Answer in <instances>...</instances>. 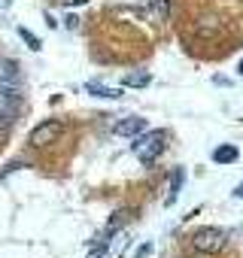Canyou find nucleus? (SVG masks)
<instances>
[{
    "label": "nucleus",
    "mask_w": 243,
    "mask_h": 258,
    "mask_svg": "<svg viewBox=\"0 0 243 258\" xmlns=\"http://www.w3.org/2000/svg\"><path fill=\"white\" fill-rule=\"evenodd\" d=\"M134 155L143 161V164H155L158 155L167 149V131L164 127H155V131H143L140 137H134Z\"/></svg>",
    "instance_id": "1"
},
{
    "label": "nucleus",
    "mask_w": 243,
    "mask_h": 258,
    "mask_svg": "<svg viewBox=\"0 0 243 258\" xmlns=\"http://www.w3.org/2000/svg\"><path fill=\"white\" fill-rule=\"evenodd\" d=\"M192 246L204 255H216L228 246V231L225 228H216V225H204V228H195L192 231Z\"/></svg>",
    "instance_id": "2"
},
{
    "label": "nucleus",
    "mask_w": 243,
    "mask_h": 258,
    "mask_svg": "<svg viewBox=\"0 0 243 258\" xmlns=\"http://www.w3.org/2000/svg\"><path fill=\"white\" fill-rule=\"evenodd\" d=\"M61 131H64V124L58 121V118H49V121H40L34 131H31V137H28V143L34 146V149H43V146H49V143H55L58 137H61Z\"/></svg>",
    "instance_id": "3"
},
{
    "label": "nucleus",
    "mask_w": 243,
    "mask_h": 258,
    "mask_svg": "<svg viewBox=\"0 0 243 258\" xmlns=\"http://www.w3.org/2000/svg\"><path fill=\"white\" fill-rule=\"evenodd\" d=\"M143 131H146V118H140V115L118 118V121L112 124V134H115V137H140Z\"/></svg>",
    "instance_id": "4"
},
{
    "label": "nucleus",
    "mask_w": 243,
    "mask_h": 258,
    "mask_svg": "<svg viewBox=\"0 0 243 258\" xmlns=\"http://www.w3.org/2000/svg\"><path fill=\"white\" fill-rule=\"evenodd\" d=\"M0 82L4 85H22V67L13 58H0Z\"/></svg>",
    "instance_id": "5"
},
{
    "label": "nucleus",
    "mask_w": 243,
    "mask_h": 258,
    "mask_svg": "<svg viewBox=\"0 0 243 258\" xmlns=\"http://www.w3.org/2000/svg\"><path fill=\"white\" fill-rule=\"evenodd\" d=\"M0 103H7V106H22V103H25L22 85H4V82H0Z\"/></svg>",
    "instance_id": "6"
},
{
    "label": "nucleus",
    "mask_w": 243,
    "mask_h": 258,
    "mask_svg": "<svg viewBox=\"0 0 243 258\" xmlns=\"http://www.w3.org/2000/svg\"><path fill=\"white\" fill-rule=\"evenodd\" d=\"M183 179H186V170H183V167H176V170H173V179H170V185H167V195H164V204H167V207H170V204H176L179 188H183Z\"/></svg>",
    "instance_id": "7"
},
{
    "label": "nucleus",
    "mask_w": 243,
    "mask_h": 258,
    "mask_svg": "<svg viewBox=\"0 0 243 258\" xmlns=\"http://www.w3.org/2000/svg\"><path fill=\"white\" fill-rule=\"evenodd\" d=\"M149 82H152V76L146 70H134L128 76H122V88H146Z\"/></svg>",
    "instance_id": "8"
},
{
    "label": "nucleus",
    "mask_w": 243,
    "mask_h": 258,
    "mask_svg": "<svg viewBox=\"0 0 243 258\" xmlns=\"http://www.w3.org/2000/svg\"><path fill=\"white\" fill-rule=\"evenodd\" d=\"M85 91L94 94V97H109V100L122 97V88H106V85H100V82H85Z\"/></svg>",
    "instance_id": "9"
},
{
    "label": "nucleus",
    "mask_w": 243,
    "mask_h": 258,
    "mask_svg": "<svg viewBox=\"0 0 243 258\" xmlns=\"http://www.w3.org/2000/svg\"><path fill=\"white\" fill-rule=\"evenodd\" d=\"M237 146H219V149H213V161L216 164H234L237 161Z\"/></svg>",
    "instance_id": "10"
},
{
    "label": "nucleus",
    "mask_w": 243,
    "mask_h": 258,
    "mask_svg": "<svg viewBox=\"0 0 243 258\" xmlns=\"http://www.w3.org/2000/svg\"><path fill=\"white\" fill-rule=\"evenodd\" d=\"M19 115V106H7V103H0V127H10Z\"/></svg>",
    "instance_id": "11"
},
{
    "label": "nucleus",
    "mask_w": 243,
    "mask_h": 258,
    "mask_svg": "<svg viewBox=\"0 0 243 258\" xmlns=\"http://www.w3.org/2000/svg\"><path fill=\"white\" fill-rule=\"evenodd\" d=\"M19 37H22V40L28 43V49H31V52H40V49H43V43H40V37H37V34H31L28 28H19Z\"/></svg>",
    "instance_id": "12"
},
{
    "label": "nucleus",
    "mask_w": 243,
    "mask_h": 258,
    "mask_svg": "<svg viewBox=\"0 0 243 258\" xmlns=\"http://www.w3.org/2000/svg\"><path fill=\"white\" fill-rule=\"evenodd\" d=\"M125 222H128V210H118V213H112V219L106 222V231H109V234H115Z\"/></svg>",
    "instance_id": "13"
},
{
    "label": "nucleus",
    "mask_w": 243,
    "mask_h": 258,
    "mask_svg": "<svg viewBox=\"0 0 243 258\" xmlns=\"http://www.w3.org/2000/svg\"><path fill=\"white\" fill-rule=\"evenodd\" d=\"M167 7H170L167 0H161V4H155V7H152V13H155V22H164V13H167Z\"/></svg>",
    "instance_id": "14"
},
{
    "label": "nucleus",
    "mask_w": 243,
    "mask_h": 258,
    "mask_svg": "<svg viewBox=\"0 0 243 258\" xmlns=\"http://www.w3.org/2000/svg\"><path fill=\"white\" fill-rule=\"evenodd\" d=\"M137 258H146V255H152V243H143V246H137V252H134Z\"/></svg>",
    "instance_id": "15"
},
{
    "label": "nucleus",
    "mask_w": 243,
    "mask_h": 258,
    "mask_svg": "<svg viewBox=\"0 0 243 258\" xmlns=\"http://www.w3.org/2000/svg\"><path fill=\"white\" fill-rule=\"evenodd\" d=\"M67 28H70V31H79V19H76V16H67Z\"/></svg>",
    "instance_id": "16"
},
{
    "label": "nucleus",
    "mask_w": 243,
    "mask_h": 258,
    "mask_svg": "<svg viewBox=\"0 0 243 258\" xmlns=\"http://www.w3.org/2000/svg\"><path fill=\"white\" fill-rule=\"evenodd\" d=\"M88 0H64V7H85Z\"/></svg>",
    "instance_id": "17"
},
{
    "label": "nucleus",
    "mask_w": 243,
    "mask_h": 258,
    "mask_svg": "<svg viewBox=\"0 0 243 258\" xmlns=\"http://www.w3.org/2000/svg\"><path fill=\"white\" fill-rule=\"evenodd\" d=\"M234 195H237V198H243V182H240V185L234 188Z\"/></svg>",
    "instance_id": "18"
},
{
    "label": "nucleus",
    "mask_w": 243,
    "mask_h": 258,
    "mask_svg": "<svg viewBox=\"0 0 243 258\" xmlns=\"http://www.w3.org/2000/svg\"><path fill=\"white\" fill-rule=\"evenodd\" d=\"M10 7V0H0V10H7Z\"/></svg>",
    "instance_id": "19"
},
{
    "label": "nucleus",
    "mask_w": 243,
    "mask_h": 258,
    "mask_svg": "<svg viewBox=\"0 0 243 258\" xmlns=\"http://www.w3.org/2000/svg\"><path fill=\"white\" fill-rule=\"evenodd\" d=\"M240 73H243V61H240Z\"/></svg>",
    "instance_id": "20"
}]
</instances>
